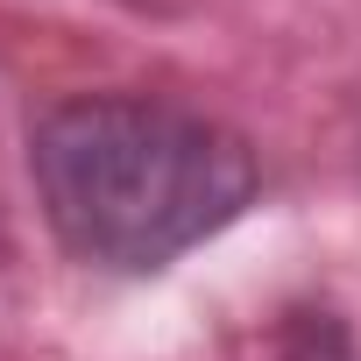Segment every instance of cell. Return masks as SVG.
I'll return each mask as SVG.
<instances>
[{"label":"cell","instance_id":"1","mask_svg":"<svg viewBox=\"0 0 361 361\" xmlns=\"http://www.w3.org/2000/svg\"><path fill=\"white\" fill-rule=\"evenodd\" d=\"M29 170L57 241L114 276L170 269L185 248L234 227L255 199V156L241 135L135 92L50 106L36 121Z\"/></svg>","mask_w":361,"mask_h":361}]
</instances>
